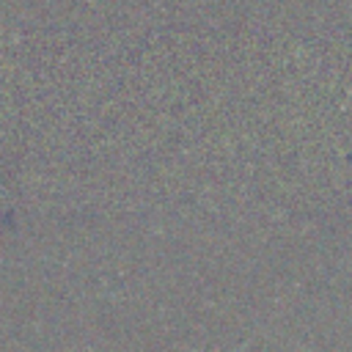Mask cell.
I'll return each instance as SVG.
<instances>
[{
  "instance_id": "obj_1",
  "label": "cell",
  "mask_w": 352,
  "mask_h": 352,
  "mask_svg": "<svg viewBox=\"0 0 352 352\" xmlns=\"http://www.w3.org/2000/svg\"><path fill=\"white\" fill-rule=\"evenodd\" d=\"M195 352H198V349H195Z\"/></svg>"
}]
</instances>
